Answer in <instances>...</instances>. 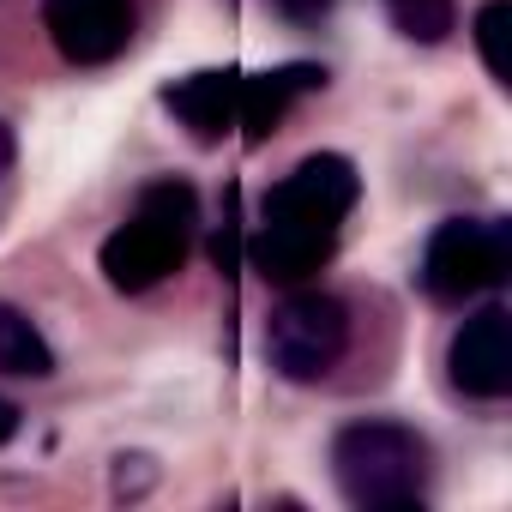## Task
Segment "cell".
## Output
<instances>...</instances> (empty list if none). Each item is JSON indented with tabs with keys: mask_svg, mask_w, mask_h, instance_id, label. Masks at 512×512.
Wrapping results in <instances>:
<instances>
[{
	"mask_svg": "<svg viewBox=\"0 0 512 512\" xmlns=\"http://www.w3.org/2000/svg\"><path fill=\"white\" fill-rule=\"evenodd\" d=\"M272 7H278V13H290V19H320L332 0H272Z\"/></svg>",
	"mask_w": 512,
	"mask_h": 512,
	"instance_id": "4fadbf2b",
	"label": "cell"
},
{
	"mask_svg": "<svg viewBox=\"0 0 512 512\" xmlns=\"http://www.w3.org/2000/svg\"><path fill=\"white\" fill-rule=\"evenodd\" d=\"M476 49L494 85H512V0H488L476 13Z\"/></svg>",
	"mask_w": 512,
	"mask_h": 512,
	"instance_id": "8fae6325",
	"label": "cell"
},
{
	"mask_svg": "<svg viewBox=\"0 0 512 512\" xmlns=\"http://www.w3.org/2000/svg\"><path fill=\"white\" fill-rule=\"evenodd\" d=\"M446 368H452V386L464 398H506L512 392V314L500 302L476 308L458 332H452V350H446Z\"/></svg>",
	"mask_w": 512,
	"mask_h": 512,
	"instance_id": "52a82bcc",
	"label": "cell"
},
{
	"mask_svg": "<svg viewBox=\"0 0 512 512\" xmlns=\"http://www.w3.org/2000/svg\"><path fill=\"white\" fill-rule=\"evenodd\" d=\"M13 434H19V404H13V398H0V446H7Z\"/></svg>",
	"mask_w": 512,
	"mask_h": 512,
	"instance_id": "5bb4252c",
	"label": "cell"
},
{
	"mask_svg": "<svg viewBox=\"0 0 512 512\" xmlns=\"http://www.w3.org/2000/svg\"><path fill=\"white\" fill-rule=\"evenodd\" d=\"M326 85V67L314 61H290V67H272V73H241V91H235V127L247 145H266L278 133V121L290 115L296 97L320 91Z\"/></svg>",
	"mask_w": 512,
	"mask_h": 512,
	"instance_id": "ba28073f",
	"label": "cell"
},
{
	"mask_svg": "<svg viewBox=\"0 0 512 512\" xmlns=\"http://www.w3.org/2000/svg\"><path fill=\"white\" fill-rule=\"evenodd\" d=\"M235 91H241V73H193V79H175L163 91V103L175 109V121L193 139L217 145L235 127Z\"/></svg>",
	"mask_w": 512,
	"mask_h": 512,
	"instance_id": "9c48e42d",
	"label": "cell"
},
{
	"mask_svg": "<svg viewBox=\"0 0 512 512\" xmlns=\"http://www.w3.org/2000/svg\"><path fill=\"white\" fill-rule=\"evenodd\" d=\"M7 163H13V133H7V121H0V175H7Z\"/></svg>",
	"mask_w": 512,
	"mask_h": 512,
	"instance_id": "9a60e30c",
	"label": "cell"
},
{
	"mask_svg": "<svg viewBox=\"0 0 512 512\" xmlns=\"http://www.w3.org/2000/svg\"><path fill=\"white\" fill-rule=\"evenodd\" d=\"M0 374H19V380H49L55 374V350L37 332L31 314H19L13 302H0Z\"/></svg>",
	"mask_w": 512,
	"mask_h": 512,
	"instance_id": "30bf717a",
	"label": "cell"
},
{
	"mask_svg": "<svg viewBox=\"0 0 512 512\" xmlns=\"http://www.w3.org/2000/svg\"><path fill=\"white\" fill-rule=\"evenodd\" d=\"M362 181L350 169V157L320 151L302 157L260 205V223L247 235V266L260 272L266 284H308L338 247V223L350 217Z\"/></svg>",
	"mask_w": 512,
	"mask_h": 512,
	"instance_id": "6da1fadb",
	"label": "cell"
},
{
	"mask_svg": "<svg viewBox=\"0 0 512 512\" xmlns=\"http://www.w3.org/2000/svg\"><path fill=\"white\" fill-rule=\"evenodd\" d=\"M350 350V314L338 296L326 290H302L290 284V296L272 308L266 320V356L284 380L308 386V380H326Z\"/></svg>",
	"mask_w": 512,
	"mask_h": 512,
	"instance_id": "5b68a950",
	"label": "cell"
},
{
	"mask_svg": "<svg viewBox=\"0 0 512 512\" xmlns=\"http://www.w3.org/2000/svg\"><path fill=\"white\" fill-rule=\"evenodd\" d=\"M386 13L416 43H440L452 31V0H386Z\"/></svg>",
	"mask_w": 512,
	"mask_h": 512,
	"instance_id": "7c38bea8",
	"label": "cell"
},
{
	"mask_svg": "<svg viewBox=\"0 0 512 512\" xmlns=\"http://www.w3.org/2000/svg\"><path fill=\"white\" fill-rule=\"evenodd\" d=\"M199 223V199L187 181H151L133 205V217L103 241V278L121 290V296H145L157 290L175 266H181V253H187V235Z\"/></svg>",
	"mask_w": 512,
	"mask_h": 512,
	"instance_id": "3957f363",
	"label": "cell"
},
{
	"mask_svg": "<svg viewBox=\"0 0 512 512\" xmlns=\"http://www.w3.org/2000/svg\"><path fill=\"white\" fill-rule=\"evenodd\" d=\"M512 272V229L506 217H446L422 247V290L434 302H470L500 290Z\"/></svg>",
	"mask_w": 512,
	"mask_h": 512,
	"instance_id": "277c9868",
	"label": "cell"
},
{
	"mask_svg": "<svg viewBox=\"0 0 512 512\" xmlns=\"http://www.w3.org/2000/svg\"><path fill=\"white\" fill-rule=\"evenodd\" d=\"M133 25H139L133 0H43V31L73 67H103L127 55Z\"/></svg>",
	"mask_w": 512,
	"mask_h": 512,
	"instance_id": "8992f818",
	"label": "cell"
},
{
	"mask_svg": "<svg viewBox=\"0 0 512 512\" xmlns=\"http://www.w3.org/2000/svg\"><path fill=\"white\" fill-rule=\"evenodd\" d=\"M332 476L350 506L362 512H404L422 506L428 488V440L404 422H350L332 440Z\"/></svg>",
	"mask_w": 512,
	"mask_h": 512,
	"instance_id": "7a4b0ae2",
	"label": "cell"
}]
</instances>
